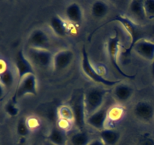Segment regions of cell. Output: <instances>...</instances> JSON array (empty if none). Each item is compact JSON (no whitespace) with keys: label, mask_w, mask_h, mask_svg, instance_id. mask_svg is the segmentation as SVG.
I'll use <instances>...</instances> for the list:
<instances>
[{"label":"cell","mask_w":154,"mask_h":145,"mask_svg":"<svg viewBox=\"0 0 154 145\" xmlns=\"http://www.w3.org/2000/svg\"><path fill=\"white\" fill-rule=\"evenodd\" d=\"M144 8L146 17L149 18H154V0L144 1Z\"/></svg>","instance_id":"d4e9b609"},{"label":"cell","mask_w":154,"mask_h":145,"mask_svg":"<svg viewBox=\"0 0 154 145\" xmlns=\"http://www.w3.org/2000/svg\"><path fill=\"white\" fill-rule=\"evenodd\" d=\"M135 116L144 122H150L154 117V107L147 101H139L133 109Z\"/></svg>","instance_id":"8fae6325"},{"label":"cell","mask_w":154,"mask_h":145,"mask_svg":"<svg viewBox=\"0 0 154 145\" xmlns=\"http://www.w3.org/2000/svg\"><path fill=\"white\" fill-rule=\"evenodd\" d=\"M60 115L64 120H69V119H73V116H72V110H71L70 107H63L60 108Z\"/></svg>","instance_id":"484cf974"},{"label":"cell","mask_w":154,"mask_h":145,"mask_svg":"<svg viewBox=\"0 0 154 145\" xmlns=\"http://www.w3.org/2000/svg\"><path fill=\"white\" fill-rule=\"evenodd\" d=\"M15 66L17 71L19 81L26 76L29 75V74H35L34 69H33L31 62L27 59L22 50L17 53L16 57H15Z\"/></svg>","instance_id":"9c48e42d"},{"label":"cell","mask_w":154,"mask_h":145,"mask_svg":"<svg viewBox=\"0 0 154 145\" xmlns=\"http://www.w3.org/2000/svg\"><path fill=\"white\" fill-rule=\"evenodd\" d=\"M0 82L5 89H9L13 86L14 83V75L13 71L9 67H6L0 72Z\"/></svg>","instance_id":"44dd1931"},{"label":"cell","mask_w":154,"mask_h":145,"mask_svg":"<svg viewBox=\"0 0 154 145\" xmlns=\"http://www.w3.org/2000/svg\"><path fill=\"white\" fill-rule=\"evenodd\" d=\"M48 140L52 145H66L67 136L62 128L53 127L48 135Z\"/></svg>","instance_id":"5bb4252c"},{"label":"cell","mask_w":154,"mask_h":145,"mask_svg":"<svg viewBox=\"0 0 154 145\" xmlns=\"http://www.w3.org/2000/svg\"><path fill=\"white\" fill-rule=\"evenodd\" d=\"M133 49L135 52L146 60H154V42H150L146 39H142L137 42L134 46Z\"/></svg>","instance_id":"4fadbf2b"},{"label":"cell","mask_w":154,"mask_h":145,"mask_svg":"<svg viewBox=\"0 0 154 145\" xmlns=\"http://www.w3.org/2000/svg\"><path fill=\"white\" fill-rule=\"evenodd\" d=\"M5 88L4 86L1 84V82H0V101H1L2 99H3V98H4L5 95Z\"/></svg>","instance_id":"4316f807"},{"label":"cell","mask_w":154,"mask_h":145,"mask_svg":"<svg viewBox=\"0 0 154 145\" xmlns=\"http://www.w3.org/2000/svg\"><path fill=\"white\" fill-rule=\"evenodd\" d=\"M151 72H152V74H153V76L154 77V60H153V61L152 62V64H151Z\"/></svg>","instance_id":"f1b7e54d"},{"label":"cell","mask_w":154,"mask_h":145,"mask_svg":"<svg viewBox=\"0 0 154 145\" xmlns=\"http://www.w3.org/2000/svg\"><path fill=\"white\" fill-rule=\"evenodd\" d=\"M99 136L105 145H116L120 138V133L111 128H105L100 131Z\"/></svg>","instance_id":"2e32d148"},{"label":"cell","mask_w":154,"mask_h":145,"mask_svg":"<svg viewBox=\"0 0 154 145\" xmlns=\"http://www.w3.org/2000/svg\"><path fill=\"white\" fill-rule=\"evenodd\" d=\"M50 25L54 33L60 37H64L67 34L66 24L60 16L54 15L50 21Z\"/></svg>","instance_id":"e0dca14e"},{"label":"cell","mask_w":154,"mask_h":145,"mask_svg":"<svg viewBox=\"0 0 154 145\" xmlns=\"http://www.w3.org/2000/svg\"><path fill=\"white\" fill-rule=\"evenodd\" d=\"M120 39L119 32L117 30H115V35L109 38L108 42H107V51H108V55L109 57L110 62L113 67L115 69V70L118 72L122 76L125 77L126 79H132L135 78V75H129V74L125 72L123 69L120 68V65L118 64L117 61V57H118V52L120 49Z\"/></svg>","instance_id":"277c9868"},{"label":"cell","mask_w":154,"mask_h":145,"mask_svg":"<svg viewBox=\"0 0 154 145\" xmlns=\"http://www.w3.org/2000/svg\"><path fill=\"white\" fill-rule=\"evenodd\" d=\"M32 145H38V144H37V143H33Z\"/></svg>","instance_id":"4dcf8cb0"},{"label":"cell","mask_w":154,"mask_h":145,"mask_svg":"<svg viewBox=\"0 0 154 145\" xmlns=\"http://www.w3.org/2000/svg\"><path fill=\"white\" fill-rule=\"evenodd\" d=\"M73 59L74 52L72 50H61L54 55L53 66L57 71L63 70L72 63Z\"/></svg>","instance_id":"30bf717a"},{"label":"cell","mask_w":154,"mask_h":145,"mask_svg":"<svg viewBox=\"0 0 154 145\" xmlns=\"http://www.w3.org/2000/svg\"><path fill=\"white\" fill-rule=\"evenodd\" d=\"M30 132V127L25 118L19 119L17 124V133L21 137H26Z\"/></svg>","instance_id":"603a6c76"},{"label":"cell","mask_w":154,"mask_h":145,"mask_svg":"<svg viewBox=\"0 0 154 145\" xmlns=\"http://www.w3.org/2000/svg\"><path fill=\"white\" fill-rule=\"evenodd\" d=\"M108 117V111L107 108H100L90 115L87 119V124L99 131L105 128L107 119Z\"/></svg>","instance_id":"7c38bea8"},{"label":"cell","mask_w":154,"mask_h":145,"mask_svg":"<svg viewBox=\"0 0 154 145\" xmlns=\"http://www.w3.org/2000/svg\"><path fill=\"white\" fill-rule=\"evenodd\" d=\"M26 95H37V79L35 74H29L18 82L17 87L12 99L17 100Z\"/></svg>","instance_id":"5b68a950"},{"label":"cell","mask_w":154,"mask_h":145,"mask_svg":"<svg viewBox=\"0 0 154 145\" xmlns=\"http://www.w3.org/2000/svg\"><path fill=\"white\" fill-rule=\"evenodd\" d=\"M109 11V6L104 1H96L92 5L91 12L94 18H102L106 16Z\"/></svg>","instance_id":"d6986e66"},{"label":"cell","mask_w":154,"mask_h":145,"mask_svg":"<svg viewBox=\"0 0 154 145\" xmlns=\"http://www.w3.org/2000/svg\"><path fill=\"white\" fill-rule=\"evenodd\" d=\"M5 111L11 117H15L19 113V107L17 105V101L11 99L9 100L5 105Z\"/></svg>","instance_id":"cb8c5ba5"},{"label":"cell","mask_w":154,"mask_h":145,"mask_svg":"<svg viewBox=\"0 0 154 145\" xmlns=\"http://www.w3.org/2000/svg\"><path fill=\"white\" fill-rule=\"evenodd\" d=\"M66 16L70 22L78 24L82 21L83 11L81 7L78 3H72L66 8Z\"/></svg>","instance_id":"9a60e30c"},{"label":"cell","mask_w":154,"mask_h":145,"mask_svg":"<svg viewBox=\"0 0 154 145\" xmlns=\"http://www.w3.org/2000/svg\"><path fill=\"white\" fill-rule=\"evenodd\" d=\"M28 54L32 62L39 67L48 68L53 65L54 54L49 50L29 48Z\"/></svg>","instance_id":"52a82bcc"},{"label":"cell","mask_w":154,"mask_h":145,"mask_svg":"<svg viewBox=\"0 0 154 145\" xmlns=\"http://www.w3.org/2000/svg\"><path fill=\"white\" fill-rule=\"evenodd\" d=\"M47 145H52V144H51V143H48V144H47Z\"/></svg>","instance_id":"f546056e"},{"label":"cell","mask_w":154,"mask_h":145,"mask_svg":"<svg viewBox=\"0 0 154 145\" xmlns=\"http://www.w3.org/2000/svg\"><path fill=\"white\" fill-rule=\"evenodd\" d=\"M90 142V137L84 131L75 133L70 137V143L72 145H89Z\"/></svg>","instance_id":"7402d4cb"},{"label":"cell","mask_w":154,"mask_h":145,"mask_svg":"<svg viewBox=\"0 0 154 145\" xmlns=\"http://www.w3.org/2000/svg\"><path fill=\"white\" fill-rule=\"evenodd\" d=\"M70 108L73 116V122L80 131H84L85 125V107H84V95H78L72 99Z\"/></svg>","instance_id":"8992f818"},{"label":"cell","mask_w":154,"mask_h":145,"mask_svg":"<svg viewBox=\"0 0 154 145\" xmlns=\"http://www.w3.org/2000/svg\"><path fill=\"white\" fill-rule=\"evenodd\" d=\"M106 93V90L99 87L91 88L86 92L84 95V102L87 115L90 116L101 108Z\"/></svg>","instance_id":"7a4b0ae2"},{"label":"cell","mask_w":154,"mask_h":145,"mask_svg":"<svg viewBox=\"0 0 154 145\" xmlns=\"http://www.w3.org/2000/svg\"><path fill=\"white\" fill-rule=\"evenodd\" d=\"M129 11L139 20H144L146 18L144 8V1L141 0H133L130 2L129 5Z\"/></svg>","instance_id":"ffe728a7"},{"label":"cell","mask_w":154,"mask_h":145,"mask_svg":"<svg viewBox=\"0 0 154 145\" xmlns=\"http://www.w3.org/2000/svg\"><path fill=\"white\" fill-rule=\"evenodd\" d=\"M81 68L84 71V73L89 77L93 82L99 84L104 85L106 86H114L115 85L120 84V80H110L108 79H105L102 76L101 74L97 72V70L94 69V67L92 65L89 58L88 53L86 51L85 48H83L82 49V59H81Z\"/></svg>","instance_id":"3957f363"},{"label":"cell","mask_w":154,"mask_h":145,"mask_svg":"<svg viewBox=\"0 0 154 145\" xmlns=\"http://www.w3.org/2000/svg\"><path fill=\"white\" fill-rule=\"evenodd\" d=\"M89 145H105L101 139H96V140H91Z\"/></svg>","instance_id":"83f0119b"},{"label":"cell","mask_w":154,"mask_h":145,"mask_svg":"<svg viewBox=\"0 0 154 145\" xmlns=\"http://www.w3.org/2000/svg\"><path fill=\"white\" fill-rule=\"evenodd\" d=\"M133 89L130 86L125 84H118L114 90V95L116 99L120 102L127 101L132 97Z\"/></svg>","instance_id":"ac0fdd59"},{"label":"cell","mask_w":154,"mask_h":145,"mask_svg":"<svg viewBox=\"0 0 154 145\" xmlns=\"http://www.w3.org/2000/svg\"><path fill=\"white\" fill-rule=\"evenodd\" d=\"M27 44L29 48L48 50L51 42L48 35L44 30L36 29L29 36Z\"/></svg>","instance_id":"ba28073f"},{"label":"cell","mask_w":154,"mask_h":145,"mask_svg":"<svg viewBox=\"0 0 154 145\" xmlns=\"http://www.w3.org/2000/svg\"><path fill=\"white\" fill-rule=\"evenodd\" d=\"M115 21V22H118L123 26V28L126 30V31L127 32L128 34H129V37H130V44H129V47L127 48H126V50L123 52V54L125 56L129 55L130 52L132 51V50L133 49L134 46H135V44L137 42H138L139 41L142 40V39H145L146 36H147V33H146V30L143 28L142 27H141L138 24H135L134 21H132V20L129 19L127 17L123 16V15H116L114 18H111V20H109L108 21L105 22L103 25L100 26L98 28L95 29L93 32L91 33V34L89 36V40H90L91 37L93 36V35L96 33V31L101 29L102 27H103L104 26L107 25L108 24L110 23H112Z\"/></svg>","instance_id":"6da1fadb"}]
</instances>
